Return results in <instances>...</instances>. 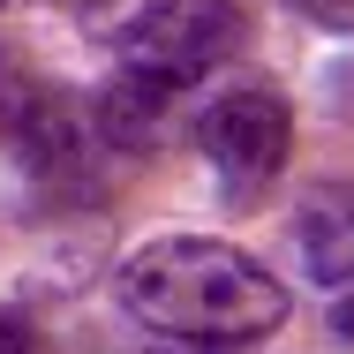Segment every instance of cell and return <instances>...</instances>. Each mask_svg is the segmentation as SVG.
<instances>
[{"mask_svg": "<svg viewBox=\"0 0 354 354\" xmlns=\"http://www.w3.org/2000/svg\"><path fill=\"white\" fill-rule=\"evenodd\" d=\"M121 301L143 332L174 339V347H257L286 324V286L241 257L234 241H212V234H166L129 257L121 272Z\"/></svg>", "mask_w": 354, "mask_h": 354, "instance_id": "6da1fadb", "label": "cell"}, {"mask_svg": "<svg viewBox=\"0 0 354 354\" xmlns=\"http://www.w3.org/2000/svg\"><path fill=\"white\" fill-rule=\"evenodd\" d=\"M249 38L241 0H143L136 15L113 23V61L129 75H151L166 91L212 75L218 61H234Z\"/></svg>", "mask_w": 354, "mask_h": 354, "instance_id": "7a4b0ae2", "label": "cell"}, {"mask_svg": "<svg viewBox=\"0 0 354 354\" xmlns=\"http://www.w3.org/2000/svg\"><path fill=\"white\" fill-rule=\"evenodd\" d=\"M196 151L212 158V174L234 196H257L294 151V113L272 91H226L196 113Z\"/></svg>", "mask_w": 354, "mask_h": 354, "instance_id": "3957f363", "label": "cell"}, {"mask_svg": "<svg viewBox=\"0 0 354 354\" xmlns=\"http://www.w3.org/2000/svg\"><path fill=\"white\" fill-rule=\"evenodd\" d=\"M294 241H301V272L317 286L354 279V181H317L294 204Z\"/></svg>", "mask_w": 354, "mask_h": 354, "instance_id": "277c9868", "label": "cell"}, {"mask_svg": "<svg viewBox=\"0 0 354 354\" xmlns=\"http://www.w3.org/2000/svg\"><path fill=\"white\" fill-rule=\"evenodd\" d=\"M83 113H91V136L113 143V151H158L166 129H174V91L151 83V75L113 68V83H106Z\"/></svg>", "mask_w": 354, "mask_h": 354, "instance_id": "5b68a950", "label": "cell"}, {"mask_svg": "<svg viewBox=\"0 0 354 354\" xmlns=\"http://www.w3.org/2000/svg\"><path fill=\"white\" fill-rule=\"evenodd\" d=\"M309 23H324V30H354V0H294Z\"/></svg>", "mask_w": 354, "mask_h": 354, "instance_id": "8992f818", "label": "cell"}, {"mask_svg": "<svg viewBox=\"0 0 354 354\" xmlns=\"http://www.w3.org/2000/svg\"><path fill=\"white\" fill-rule=\"evenodd\" d=\"M0 354H38L30 324H23V317H8V309H0Z\"/></svg>", "mask_w": 354, "mask_h": 354, "instance_id": "52a82bcc", "label": "cell"}, {"mask_svg": "<svg viewBox=\"0 0 354 354\" xmlns=\"http://www.w3.org/2000/svg\"><path fill=\"white\" fill-rule=\"evenodd\" d=\"M332 332H339V339L354 347V279L339 286V301H332Z\"/></svg>", "mask_w": 354, "mask_h": 354, "instance_id": "ba28073f", "label": "cell"}, {"mask_svg": "<svg viewBox=\"0 0 354 354\" xmlns=\"http://www.w3.org/2000/svg\"><path fill=\"white\" fill-rule=\"evenodd\" d=\"M68 8H91V0H68Z\"/></svg>", "mask_w": 354, "mask_h": 354, "instance_id": "9c48e42d", "label": "cell"}]
</instances>
